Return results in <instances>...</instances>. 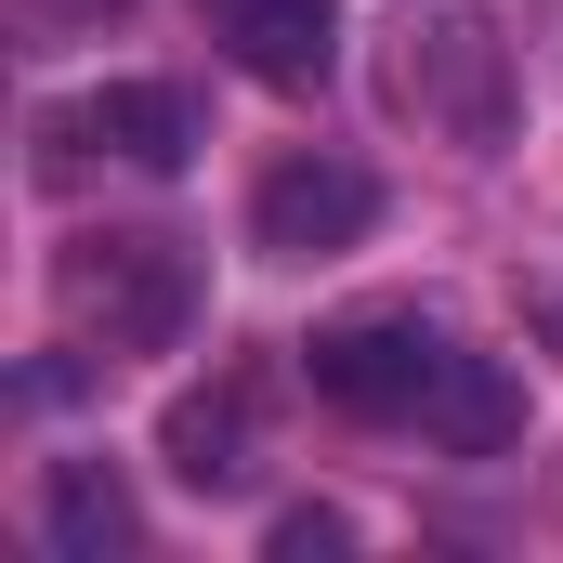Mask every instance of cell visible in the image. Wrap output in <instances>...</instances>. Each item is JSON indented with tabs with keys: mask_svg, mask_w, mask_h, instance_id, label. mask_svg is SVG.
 Listing matches in <instances>:
<instances>
[{
	"mask_svg": "<svg viewBox=\"0 0 563 563\" xmlns=\"http://www.w3.org/2000/svg\"><path fill=\"white\" fill-rule=\"evenodd\" d=\"M40 538H53L66 563H119V551H132L144 525H132L119 459H53V472H40Z\"/></svg>",
	"mask_w": 563,
	"mask_h": 563,
	"instance_id": "7",
	"label": "cell"
},
{
	"mask_svg": "<svg viewBox=\"0 0 563 563\" xmlns=\"http://www.w3.org/2000/svg\"><path fill=\"white\" fill-rule=\"evenodd\" d=\"M263 551H276V563H341V551H354V511H276Z\"/></svg>",
	"mask_w": 563,
	"mask_h": 563,
	"instance_id": "10",
	"label": "cell"
},
{
	"mask_svg": "<svg viewBox=\"0 0 563 563\" xmlns=\"http://www.w3.org/2000/svg\"><path fill=\"white\" fill-rule=\"evenodd\" d=\"M92 144L132 157V170H184V157L210 144V106H197L184 79H106V92H92Z\"/></svg>",
	"mask_w": 563,
	"mask_h": 563,
	"instance_id": "6",
	"label": "cell"
},
{
	"mask_svg": "<svg viewBox=\"0 0 563 563\" xmlns=\"http://www.w3.org/2000/svg\"><path fill=\"white\" fill-rule=\"evenodd\" d=\"M223 40H236V66L263 92H328V66H341V13L328 0H223Z\"/></svg>",
	"mask_w": 563,
	"mask_h": 563,
	"instance_id": "5",
	"label": "cell"
},
{
	"mask_svg": "<svg viewBox=\"0 0 563 563\" xmlns=\"http://www.w3.org/2000/svg\"><path fill=\"white\" fill-rule=\"evenodd\" d=\"M420 432H432V445H459V459H498V445L525 432V394H511V367L459 354V367H445V394L420 407Z\"/></svg>",
	"mask_w": 563,
	"mask_h": 563,
	"instance_id": "9",
	"label": "cell"
},
{
	"mask_svg": "<svg viewBox=\"0 0 563 563\" xmlns=\"http://www.w3.org/2000/svg\"><path fill=\"white\" fill-rule=\"evenodd\" d=\"M157 459H170L197 498L250 485V380H197V394H170V420H157Z\"/></svg>",
	"mask_w": 563,
	"mask_h": 563,
	"instance_id": "8",
	"label": "cell"
},
{
	"mask_svg": "<svg viewBox=\"0 0 563 563\" xmlns=\"http://www.w3.org/2000/svg\"><path fill=\"white\" fill-rule=\"evenodd\" d=\"M407 106H420L445 144H498L511 132V53L485 13H432L407 40Z\"/></svg>",
	"mask_w": 563,
	"mask_h": 563,
	"instance_id": "4",
	"label": "cell"
},
{
	"mask_svg": "<svg viewBox=\"0 0 563 563\" xmlns=\"http://www.w3.org/2000/svg\"><path fill=\"white\" fill-rule=\"evenodd\" d=\"M301 367H314V394L341 420H420L445 394V367H459V341L432 314H341V328L301 341Z\"/></svg>",
	"mask_w": 563,
	"mask_h": 563,
	"instance_id": "2",
	"label": "cell"
},
{
	"mask_svg": "<svg viewBox=\"0 0 563 563\" xmlns=\"http://www.w3.org/2000/svg\"><path fill=\"white\" fill-rule=\"evenodd\" d=\"M53 301H66V328L106 341V354H170L184 314H197V263H184L170 236H79V250L53 263Z\"/></svg>",
	"mask_w": 563,
	"mask_h": 563,
	"instance_id": "1",
	"label": "cell"
},
{
	"mask_svg": "<svg viewBox=\"0 0 563 563\" xmlns=\"http://www.w3.org/2000/svg\"><path fill=\"white\" fill-rule=\"evenodd\" d=\"M380 223V184L354 170V157H276L263 184H250V250H276V263H328V250H354Z\"/></svg>",
	"mask_w": 563,
	"mask_h": 563,
	"instance_id": "3",
	"label": "cell"
}]
</instances>
